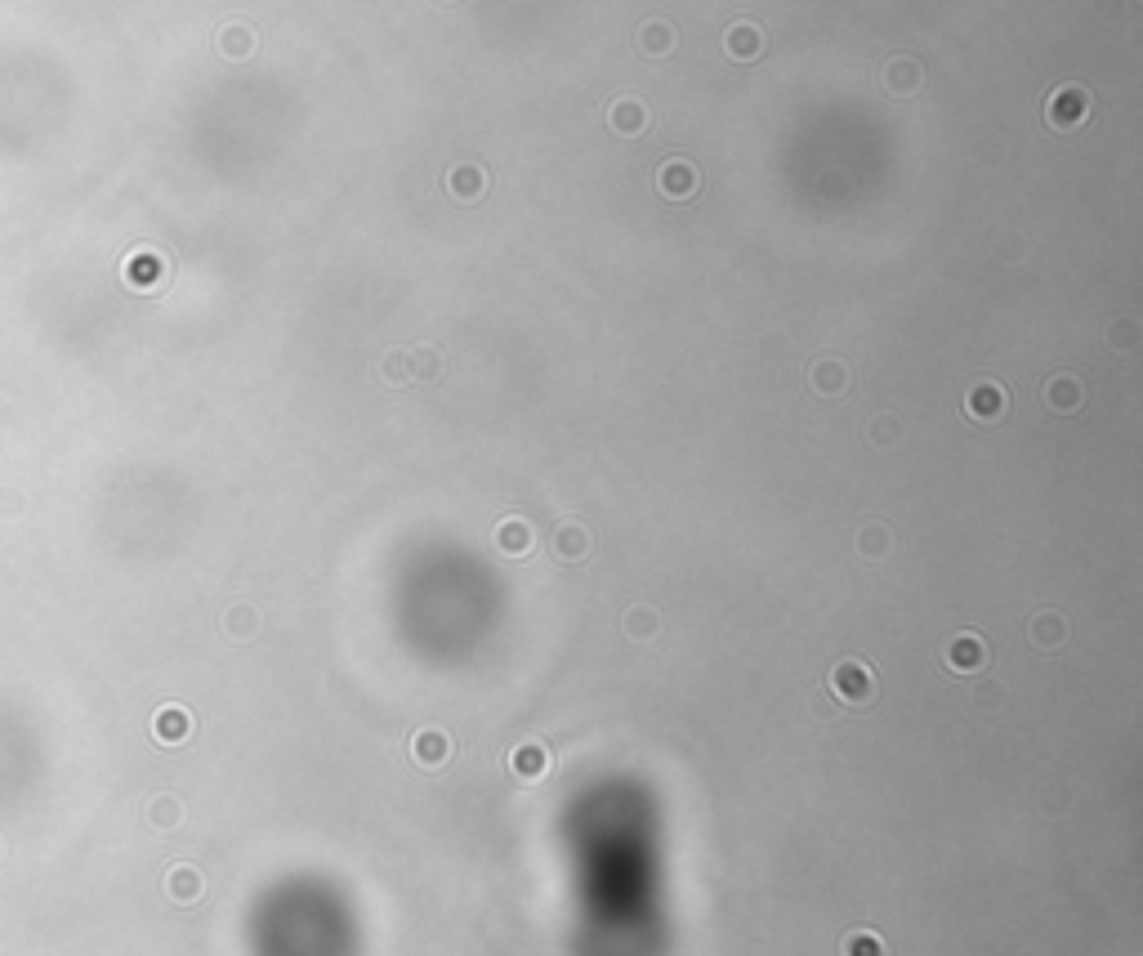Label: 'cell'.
<instances>
[{"label":"cell","instance_id":"cell-1","mask_svg":"<svg viewBox=\"0 0 1143 956\" xmlns=\"http://www.w3.org/2000/svg\"><path fill=\"white\" fill-rule=\"evenodd\" d=\"M826 693L840 706H871L876 702V671L858 657H844V662L831 666V680H826Z\"/></svg>","mask_w":1143,"mask_h":956},{"label":"cell","instance_id":"cell-2","mask_svg":"<svg viewBox=\"0 0 1143 956\" xmlns=\"http://www.w3.org/2000/svg\"><path fill=\"white\" fill-rule=\"evenodd\" d=\"M1045 121L1050 130L1068 135V130H1081L1090 121V90L1085 85H1059V90L1045 99Z\"/></svg>","mask_w":1143,"mask_h":956},{"label":"cell","instance_id":"cell-3","mask_svg":"<svg viewBox=\"0 0 1143 956\" xmlns=\"http://www.w3.org/2000/svg\"><path fill=\"white\" fill-rule=\"evenodd\" d=\"M697 184H701V175H697V166H693L688 157H666V161H661L657 188H661V197H666V202H693V197H697Z\"/></svg>","mask_w":1143,"mask_h":956},{"label":"cell","instance_id":"cell-4","mask_svg":"<svg viewBox=\"0 0 1143 956\" xmlns=\"http://www.w3.org/2000/svg\"><path fill=\"white\" fill-rule=\"evenodd\" d=\"M1041 398H1045V407H1050L1054 416H1077V411L1085 407V385L1072 376V371H1054V376L1045 380Z\"/></svg>","mask_w":1143,"mask_h":956},{"label":"cell","instance_id":"cell-5","mask_svg":"<svg viewBox=\"0 0 1143 956\" xmlns=\"http://www.w3.org/2000/svg\"><path fill=\"white\" fill-rule=\"evenodd\" d=\"M987 644H983V635H974V630H965V635H956L952 644H947V653H943V662H947V671L952 675H978L987 666Z\"/></svg>","mask_w":1143,"mask_h":956},{"label":"cell","instance_id":"cell-6","mask_svg":"<svg viewBox=\"0 0 1143 956\" xmlns=\"http://www.w3.org/2000/svg\"><path fill=\"white\" fill-rule=\"evenodd\" d=\"M550 764H554L550 747H545V742H536V738L518 742V747L509 751V773H514L518 782H541L545 773H550Z\"/></svg>","mask_w":1143,"mask_h":956},{"label":"cell","instance_id":"cell-7","mask_svg":"<svg viewBox=\"0 0 1143 956\" xmlns=\"http://www.w3.org/2000/svg\"><path fill=\"white\" fill-rule=\"evenodd\" d=\"M1005 411H1010V394H1005V385H996V380H978V385L969 389L965 416H974V420H983V425H992V420H1001Z\"/></svg>","mask_w":1143,"mask_h":956},{"label":"cell","instance_id":"cell-8","mask_svg":"<svg viewBox=\"0 0 1143 956\" xmlns=\"http://www.w3.org/2000/svg\"><path fill=\"white\" fill-rule=\"evenodd\" d=\"M608 126L617 130L621 139H639V135H648V126H652V112H648V103L643 99H612L608 103Z\"/></svg>","mask_w":1143,"mask_h":956},{"label":"cell","instance_id":"cell-9","mask_svg":"<svg viewBox=\"0 0 1143 956\" xmlns=\"http://www.w3.org/2000/svg\"><path fill=\"white\" fill-rule=\"evenodd\" d=\"M447 193L456 197V202H483L487 197V170L478 166V161H460V166L447 170Z\"/></svg>","mask_w":1143,"mask_h":956},{"label":"cell","instance_id":"cell-10","mask_svg":"<svg viewBox=\"0 0 1143 956\" xmlns=\"http://www.w3.org/2000/svg\"><path fill=\"white\" fill-rule=\"evenodd\" d=\"M724 50H728V59H733V63H755L764 54V32L742 18V23H733L724 32Z\"/></svg>","mask_w":1143,"mask_h":956},{"label":"cell","instance_id":"cell-11","mask_svg":"<svg viewBox=\"0 0 1143 956\" xmlns=\"http://www.w3.org/2000/svg\"><path fill=\"white\" fill-rule=\"evenodd\" d=\"M536 546V532L527 519H518V514H509V519L496 523V550L509 554V559H523V554H532Z\"/></svg>","mask_w":1143,"mask_h":956},{"label":"cell","instance_id":"cell-12","mask_svg":"<svg viewBox=\"0 0 1143 956\" xmlns=\"http://www.w3.org/2000/svg\"><path fill=\"white\" fill-rule=\"evenodd\" d=\"M411 760H416L420 769H443L451 760V738L443 729H420L416 738H411Z\"/></svg>","mask_w":1143,"mask_h":956},{"label":"cell","instance_id":"cell-13","mask_svg":"<svg viewBox=\"0 0 1143 956\" xmlns=\"http://www.w3.org/2000/svg\"><path fill=\"white\" fill-rule=\"evenodd\" d=\"M1027 635H1032L1036 648H1063V639H1068V621H1063L1059 613H1050V608H1041V613L1027 621Z\"/></svg>","mask_w":1143,"mask_h":956},{"label":"cell","instance_id":"cell-14","mask_svg":"<svg viewBox=\"0 0 1143 956\" xmlns=\"http://www.w3.org/2000/svg\"><path fill=\"white\" fill-rule=\"evenodd\" d=\"M809 385H813V394H822V398H835V394H844V389H849V371H844V362H835V358H822L818 367H813Z\"/></svg>","mask_w":1143,"mask_h":956},{"label":"cell","instance_id":"cell-15","mask_svg":"<svg viewBox=\"0 0 1143 956\" xmlns=\"http://www.w3.org/2000/svg\"><path fill=\"white\" fill-rule=\"evenodd\" d=\"M920 81H925V72H920V63L916 59H893L889 68H885V90L889 94H916L920 90Z\"/></svg>","mask_w":1143,"mask_h":956},{"label":"cell","instance_id":"cell-16","mask_svg":"<svg viewBox=\"0 0 1143 956\" xmlns=\"http://www.w3.org/2000/svg\"><path fill=\"white\" fill-rule=\"evenodd\" d=\"M554 554H559L563 563H581L585 554H590V532H585L581 523H563V528L554 532Z\"/></svg>","mask_w":1143,"mask_h":956},{"label":"cell","instance_id":"cell-17","mask_svg":"<svg viewBox=\"0 0 1143 956\" xmlns=\"http://www.w3.org/2000/svg\"><path fill=\"white\" fill-rule=\"evenodd\" d=\"M639 50L648 54V59H666V54L675 50V27L661 23V18L643 23V32H639Z\"/></svg>","mask_w":1143,"mask_h":956},{"label":"cell","instance_id":"cell-18","mask_svg":"<svg viewBox=\"0 0 1143 956\" xmlns=\"http://www.w3.org/2000/svg\"><path fill=\"white\" fill-rule=\"evenodd\" d=\"M626 635L635 639V644H652V639L661 635V613H657V608H648V604H635L626 613Z\"/></svg>","mask_w":1143,"mask_h":956},{"label":"cell","instance_id":"cell-19","mask_svg":"<svg viewBox=\"0 0 1143 956\" xmlns=\"http://www.w3.org/2000/svg\"><path fill=\"white\" fill-rule=\"evenodd\" d=\"M853 546H858L862 559H885V554L893 550V532L885 528V523H867V528H858V537H853Z\"/></svg>","mask_w":1143,"mask_h":956},{"label":"cell","instance_id":"cell-20","mask_svg":"<svg viewBox=\"0 0 1143 956\" xmlns=\"http://www.w3.org/2000/svg\"><path fill=\"white\" fill-rule=\"evenodd\" d=\"M152 729H157V738L166 742V747H175V742H184L188 733H192V715L184 711V706H166V711L157 715V724H152Z\"/></svg>","mask_w":1143,"mask_h":956},{"label":"cell","instance_id":"cell-21","mask_svg":"<svg viewBox=\"0 0 1143 956\" xmlns=\"http://www.w3.org/2000/svg\"><path fill=\"white\" fill-rule=\"evenodd\" d=\"M840 956H889V948H885V939H880L876 930H849L840 939Z\"/></svg>","mask_w":1143,"mask_h":956},{"label":"cell","instance_id":"cell-22","mask_svg":"<svg viewBox=\"0 0 1143 956\" xmlns=\"http://www.w3.org/2000/svg\"><path fill=\"white\" fill-rule=\"evenodd\" d=\"M166 889L175 903H197L201 898V872L197 867H175V872L166 876Z\"/></svg>","mask_w":1143,"mask_h":956},{"label":"cell","instance_id":"cell-23","mask_svg":"<svg viewBox=\"0 0 1143 956\" xmlns=\"http://www.w3.org/2000/svg\"><path fill=\"white\" fill-rule=\"evenodd\" d=\"M219 54H224V59H246V54H255V32L251 27H224V32H219Z\"/></svg>","mask_w":1143,"mask_h":956},{"label":"cell","instance_id":"cell-24","mask_svg":"<svg viewBox=\"0 0 1143 956\" xmlns=\"http://www.w3.org/2000/svg\"><path fill=\"white\" fill-rule=\"evenodd\" d=\"M1108 349L1135 353V349H1139V322H1135V318H1112V322H1108Z\"/></svg>","mask_w":1143,"mask_h":956},{"label":"cell","instance_id":"cell-25","mask_svg":"<svg viewBox=\"0 0 1143 956\" xmlns=\"http://www.w3.org/2000/svg\"><path fill=\"white\" fill-rule=\"evenodd\" d=\"M411 358V380H434L443 371V353L438 349H407Z\"/></svg>","mask_w":1143,"mask_h":956},{"label":"cell","instance_id":"cell-26","mask_svg":"<svg viewBox=\"0 0 1143 956\" xmlns=\"http://www.w3.org/2000/svg\"><path fill=\"white\" fill-rule=\"evenodd\" d=\"M380 376L389 380V385H407V380H411V358H407V349L384 353V358H380Z\"/></svg>","mask_w":1143,"mask_h":956},{"label":"cell","instance_id":"cell-27","mask_svg":"<svg viewBox=\"0 0 1143 956\" xmlns=\"http://www.w3.org/2000/svg\"><path fill=\"white\" fill-rule=\"evenodd\" d=\"M255 630H259V613L251 604H237L233 613H228V635L233 639H251Z\"/></svg>","mask_w":1143,"mask_h":956},{"label":"cell","instance_id":"cell-28","mask_svg":"<svg viewBox=\"0 0 1143 956\" xmlns=\"http://www.w3.org/2000/svg\"><path fill=\"white\" fill-rule=\"evenodd\" d=\"M867 434H871V443H876V447H889V443H898L902 425H898V420H893V416H876V420H871V429H867Z\"/></svg>","mask_w":1143,"mask_h":956},{"label":"cell","instance_id":"cell-29","mask_svg":"<svg viewBox=\"0 0 1143 956\" xmlns=\"http://www.w3.org/2000/svg\"><path fill=\"white\" fill-rule=\"evenodd\" d=\"M152 822H157V827H175V822H184V805L170 800V796H161L157 805H152Z\"/></svg>","mask_w":1143,"mask_h":956}]
</instances>
